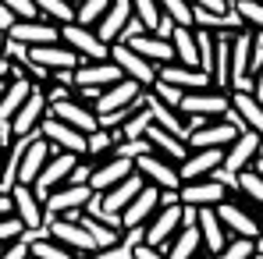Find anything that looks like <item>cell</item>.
<instances>
[{
  "instance_id": "obj_10",
  "label": "cell",
  "mask_w": 263,
  "mask_h": 259,
  "mask_svg": "<svg viewBox=\"0 0 263 259\" xmlns=\"http://www.w3.org/2000/svg\"><path fill=\"white\" fill-rule=\"evenodd\" d=\"M178 192H181V206H220V203L231 195V188H228V185H220L217 177L185 181Z\"/></svg>"
},
{
  "instance_id": "obj_15",
  "label": "cell",
  "mask_w": 263,
  "mask_h": 259,
  "mask_svg": "<svg viewBox=\"0 0 263 259\" xmlns=\"http://www.w3.org/2000/svg\"><path fill=\"white\" fill-rule=\"evenodd\" d=\"M181 213H185V206H181V203H178V206H160V213L153 216V220H149V227H146V245L164 249V245L175 238V231L185 227ZM164 252H167V249H164Z\"/></svg>"
},
{
  "instance_id": "obj_53",
  "label": "cell",
  "mask_w": 263,
  "mask_h": 259,
  "mask_svg": "<svg viewBox=\"0 0 263 259\" xmlns=\"http://www.w3.org/2000/svg\"><path fill=\"white\" fill-rule=\"evenodd\" d=\"M253 78H256V89H253V92H256V96H260V99H263V68H260V71H256V75H253Z\"/></svg>"
},
{
  "instance_id": "obj_17",
  "label": "cell",
  "mask_w": 263,
  "mask_h": 259,
  "mask_svg": "<svg viewBox=\"0 0 263 259\" xmlns=\"http://www.w3.org/2000/svg\"><path fill=\"white\" fill-rule=\"evenodd\" d=\"M46 114H50V99H46L43 89L36 86V89H32V96L25 99V107L14 114L11 131H14V135H32V131H40V125L46 121Z\"/></svg>"
},
{
  "instance_id": "obj_50",
  "label": "cell",
  "mask_w": 263,
  "mask_h": 259,
  "mask_svg": "<svg viewBox=\"0 0 263 259\" xmlns=\"http://www.w3.org/2000/svg\"><path fill=\"white\" fill-rule=\"evenodd\" d=\"M196 7H203V11H214V14H228L231 11V0H192Z\"/></svg>"
},
{
  "instance_id": "obj_23",
  "label": "cell",
  "mask_w": 263,
  "mask_h": 259,
  "mask_svg": "<svg viewBox=\"0 0 263 259\" xmlns=\"http://www.w3.org/2000/svg\"><path fill=\"white\" fill-rule=\"evenodd\" d=\"M125 43L135 50V53H142L146 61H153L157 68L160 64H175L178 53H175V43L171 39H164V36H157V32H139V36H132Z\"/></svg>"
},
{
  "instance_id": "obj_24",
  "label": "cell",
  "mask_w": 263,
  "mask_h": 259,
  "mask_svg": "<svg viewBox=\"0 0 263 259\" xmlns=\"http://www.w3.org/2000/svg\"><path fill=\"white\" fill-rule=\"evenodd\" d=\"M135 167L146 174L153 185H160V188H181V171L175 167V160H167V156H160V153H146V156H139Z\"/></svg>"
},
{
  "instance_id": "obj_2",
  "label": "cell",
  "mask_w": 263,
  "mask_h": 259,
  "mask_svg": "<svg viewBox=\"0 0 263 259\" xmlns=\"http://www.w3.org/2000/svg\"><path fill=\"white\" fill-rule=\"evenodd\" d=\"M61 39L71 46V50H79L82 61H110V43H103L92 25L68 22V25H61Z\"/></svg>"
},
{
  "instance_id": "obj_55",
  "label": "cell",
  "mask_w": 263,
  "mask_h": 259,
  "mask_svg": "<svg viewBox=\"0 0 263 259\" xmlns=\"http://www.w3.org/2000/svg\"><path fill=\"white\" fill-rule=\"evenodd\" d=\"M7 82H11V78H0V99H4V92H7Z\"/></svg>"
},
{
  "instance_id": "obj_28",
  "label": "cell",
  "mask_w": 263,
  "mask_h": 259,
  "mask_svg": "<svg viewBox=\"0 0 263 259\" xmlns=\"http://www.w3.org/2000/svg\"><path fill=\"white\" fill-rule=\"evenodd\" d=\"M199 231H203V245L206 252H224L228 249V227L217 216V206H199Z\"/></svg>"
},
{
  "instance_id": "obj_9",
  "label": "cell",
  "mask_w": 263,
  "mask_h": 259,
  "mask_svg": "<svg viewBox=\"0 0 263 259\" xmlns=\"http://www.w3.org/2000/svg\"><path fill=\"white\" fill-rule=\"evenodd\" d=\"M157 78H164V82H171V86L185 89V92H199V89H217L214 86V75L210 71H203V68H189V64H160L157 68Z\"/></svg>"
},
{
  "instance_id": "obj_11",
  "label": "cell",
  "mask_w": 263,
  "mask_h": 259,
  "mask_svg": "<svg viewBox=\"0 0 263 259\" xmlns=\"http://www.w3.org/2000/svg\"><path fill=\"white\" fill-rule=\"evenodd\" d=\"M110 61H118V64H121L125 78H135V82H142L146 89L157 82V64H153V61H146L142 53H135L128 43H114V46H110Z\"/></svg>"
},
{
  "instance_id": "obj_58",
  "label": "cell",
  "mask_w": 263,
  "mask_h": 259,
  "mask_svg": "<svg viewBox=\"0 0 263 259\" xmlns=\"http://www.w3.org/2000/svg\"><path fill=\"white\" fill-rule=\"evenodd\" d=\"M253 259H263V252H256V256H253Z\"/></svg>"
},
{
  "instance_id": "obj_47",
  "label": "cell",
  "mask_w": 263,
  "mask_h": 259,
  "mask_svg": "<svg viewBox=\"0 0 263 259\" xmlns=\"http://www.w3.org/2000/svg\"><path fill=\"white\" fill-rule=\"evenodd\" d=\"M0 4H7L22 22H29V18H40V7H36V0H0Z\"/></svg>"
},
{
  "instance_id": "obj_44",
  "label": "cell",
  "mask_w": 263,
  "mask_h": 259,
  "mask_svg": "<svg viewBox=\"0 0 263 259\" xmlns=\"http://www.w3.org/2000/svg\"><path fill=\"white\" fill-rule=\"evenodd\" d=\"M146 153H153V142L149 138H121L118 149H114V156H128V160H139Z\"/></svg>"
},
{
  "instance_id": "obj_34",
  "label": "cell",
  "mask_w": 263,
  "mask_h": 259,
  "mask_svg": "<svg viewBox=\"0 0 263 259\" xmlns=\"http://www.w3.org/2000/svg\"><path fill=\"white\" fill-rule=\"evenodd\" d=\"M79 220L86 224V231L96 238V245H100V249H114V245H121V231H114V227H110V224H103L100 216H92V213L82 210Z\"/></svg>"
},
{
  "instance_id": "obj_57",
  "label": "cell",
  "mask_w": 263,
  "mask_h": 259,
  "mask_svg": "<svg viewBox=\"0 0 263 259\" xmlns=\"http://www.w3.org/2000/svg\"><path fill=\"white\" fill-rule=\"evenodd\" d=\"M256 245H260V252H263V224H260V238H256Z\"/></svg>"
},
{
  "instance_id": "obj_46",
  "label": "cell",
  "mask_w": 263,
  "mask_h": 259,
  "mask_svg": "<svg viewBox=\"0 0 263 259\" xmlns=\"http://www.w3.org/2000/svg\"><path fill=\"white\" fill-rule=\"evenodd\" d=\"M0 259H32V242L29 238H18L11 245H4L0 249Z\"/></svg>"
},
{
  "instance_id": "obj_21",
  "label": "cell",
  "mask_w": 263,
  "mask_h": 259,
  "mask_svg": "<svg viewBox=\"0 0 263 259\" xmlns=\"http://www.w3.org/2000/svg\"><path fill=\"white\" fill-rule=\"evenodd\" d=\"M29 57H32L36 64L50 68V71H64V68L86 64V61L79 57V50H71L64 39H61V43H46V46H29Z\"/></svg>"
},
{
  "instance_id": "obj_18",
  "label": "cell",
  "mask_w": 263,
  "mask_h": 259,
  "mask_svg": "<svg viewBox=\"0 0 263 259\" xmlns=\"http://www.w3.org/2000/svg\"><path fill=\"white\" fill-rule=\"evenodd\" d=\"M7 36L25 46H46V43H61V25L50 22V18H29V22H18Z\"/></svg>"
},
{
  "instance_id": "obj_1",
  "label": "cell",
  "mask_w": 263,
  "mask_h": 259,
  "mask_svg": "<svg viewBox=\"0 0 263 259\" xmlns=\"http://www.w3.org/2000/svg\"><path fill=\"white\" fill-rule=\"evenodd\" d=\"M146 188V174L135 167L132 177H125L121 185H114V188H107V192H96L92 199H89L86 210H103V213H125L132 203H135V195Z\"/></svg>"
},
{
  "instance_id": "obj_39",
  "label": "cell",
  "mask_w": 263,
  "mask_h": 259,
  "mask_svg": "<svg viewBox=\"0 0 263 259\" xmlns=\"http://www.w3.org/2000/svg\"><path fill=\"white\" fill-rule=\"evenodd\" d=\"M238 192H242L249 203H256V206L263 210V174L256 171V167L238 174Z\"/></svg>"
},
{
  "instance_id": "obj_45",
  "label": "cell",
  "mask_w": 263,
  "mask_h": 259,
  "mask_svg": "<svg viewBox=\"0 0 263 259\" xmlns=\"http://www.w3.org/2000/svg\"><path fill=\"white\" fill-rule=\"evenodd\" d=\"M149 92H153L157 99H164L167 107H178V110H181V99H185V89L171 86V82H164V78H157V82L149 86Z\"/></svg>"
},
{
  "instance_id": "obj_49",
  "label": "cell",
  "mask_w": 263,
  "mask_h": 259,
  "mask_svg": "<svg viewBox=\"0 0 263 259\" xmlns=\"http://www.w3.org/2000/svg\"><path fill=\"white\" fill-rule=\"evenodd\" d=\"M132 256H135V259H171L167 252H164V249H157V245H146V242H142V245H135V249H132Z\"/></svg>"
},
{
  "instance_id": "obj_56",
  "label": "cell",
  "mask_w": 263,
  "mask_h": 259,
  "mask_svg": "<svg viewBox=\"0 0 263 259\" xmlns=\"http://www.w3.org/2000/svg\"><path fill=\"white\" fill-rule=\"evenodd\" d=\"M253 167H256V171L263 174V156H256V164H253Z\"/></svg>"
},
{
  "instance_id": "obj_41",
  "label": "cell",
  "mask_w": 263,
  "mask_h": 259,
  "mask_svg": "<svg viewBox=\"0 0 263 259\" xmlns=\"http://www.w3.org/2000/svg\"><path fill=\"white\" fill-rule=\"evenodd\" d=\"M32 259H75L68 245H61L57 238H36L32 242Z\"/></svg>"
},
{
  "instance_id": "obj_4",
  "label": "cell",
  "mask_w": 263,
  "mask_h": 259,
  "mask_svg": "<svg viewBox=\"0 0 263 259\" xmlns=\"http://www.w3.org/2000/svg\"><path fill=\"white\" fill-rule=\"evenodd\" d=\"M50 238H57L61 245H68L75 256H89V252H96L100 245H96V238L86 231V224L75 216H53L50 220Z\"/></svg>"
},
{
  "instance_id": "obj_33",
  "label": "cell",
  "mask_w": 263,
  "mask_h": 259,
  "mask_svg": "<svg viewBox=\"0 0 263 259\" xmlns=\"http://www.w3.org/2000/svg\"><path fill=\"white\" fill-rule=\"evenodd\" d=\"M171 43H175V53H178V61H181V64L199 68V39H196V32H192V29L178 25L175 32H171Z\"/></svg>"
},
{
  "instance_id": "obj_27",
  "label": "cell",
  "mask_w": 263,
  "mask_h": 259,
  "mask_svg": "<svg viewBox=\"0 0 263 259\" xmlns=\"http://www.w3.org/2000/svg\"><path fill=\"white\" fill-rule=\"evenodd\" d=\"M132 174H135V160H128V156H110L107 164H100V167L92 171L89 185H92L96 192H107V188L121 185L125 177H132Z\"/></svg>"
},
{
  "instance_id": "obj_40",
  "label": "cell",
  "mask_w": 263,
  "mask_h": 259,
  "mask_svg": "<svg viewBox=\"0 0 263 259\" xmlns=\"http://www.w3.org/2000/svg\"><path fill=\"white\" fill-rule=\"evenodd\" d=\"M231 7L238 11V18L246 22V29L263 32V0H231Z\"/></svg>"
},
{
  "instance_id": "obj_29",
  "label": "cell",
  "mask_w": 263,
  "mask_h": 259,
  "mask_svg": "<svg viewBox=\"0 0 263 259\" xmlns=\"http://www.w3.org/2000/svg\"><path fill=\"white\" fill-rule=\"evenodd\" d=\"M132 7H135V18L149 29V32H157V36H164V39H171V32H175L178 25L164 14V7H160V0H132Z\"/></svg>"
},
{
  "instance_id": "obj_37",
  "label": "cell",
  "mask_w": 263,
  "mask_h": 259,
  "mask_svg": "<svg viewBox=\"0 0 263 259\" xmlns=\"http://www.w3.org/2000/svg\"><path fill=\"white\" fill-rule=\"evenodd\" d=\"M110 4H114V0H75V22L96 29V22L107 14V7H110Z\"/></svg>"
},
{
  "instance_id": "obj_59",
  "label": "cell",
  "mask_w": 263,
  "mask_h": 259,
  "mask_svg": "<svg viewBox=\"0 0 263 259\" xmlns=\"http://www.w3.org/2000/svg\"><path fill=\"white\" fill-rule=\"evenodd\" d=\"M0 146H4V142H0Z\"/></svg>"
},
{
  "instance_id": "obj_35",
  "label": "cell",
  "mask_w": 263,
  "mask_h": 259,
  "mask_svg": "<svg viewBox=\"0 0 263 259\" xmlns=\"http://www.w3.org/2000/svg\"><path fill=\"white\" fill-rule=\"evenodd\" d=\"M36 7H40V18H50L57 25L75 22V4L71 0H36Z\"/></svg>"
},
{
  "instance_id": "obj_6",
  "label": "cell",
  "mask_w": 263,
  "mask_h": 259,
  "mask_svg": "<svg viewBox=\"0 0 263 259\" xmlns=\"http://www.w3.org/2000/svg\"><path fill=\"white\" fill-rule=\"evenodd\" d=\"M224 117L238 131L253 128V131L263 135V99L256 92H238V89H235V92H231V110H228Z\"/></svg>"
},
{
  "instance_id": "obj_20",
  "label": "cell",
  "mask_w": 263,
  "mask_h": 259,
  "mask_svg": "<svg viewBox=\"0 0 263 259\" xmlns=\"http://www.w3.org/2000/svg\"><path fill=\"white\" fill-rule=\"evenodd\" d=\"M146 92L142 82H135V78H121V82H114V86H107L100 92V99H96V114H110V110H121V107H132L139 96Z\"/></svg>"
},
{
  "instance_id": "obj_7",
  "label": "cell",
  "mask_w": 263,
  "mask_h": 259,
  "mask_svg": "<svg viewBox=\"0 0 263 259\" xmlns=\"http://www.w3.org/2000/svg\"><path fill=\"white\" fill-rule=\"evenodd\" d=\"M238 135L242 131L235 128L228 117H214V121H206L203 128H196L189 135V149H228Z\"/></svg>"
},
{
  "instance_id": "obj_8",
  "label": "cell",
  "mask_w": 263,
  "mask_h": 259,
  "mask_svg": "<svg viewBox=\"0 0 263 259\" xmlns=\"http://www.w3.org/2000/svg\"><path fill=\"white\" fill-rule=\"evenodd\" d=\"M260 146H263V135H260V131H253V128H246L231 146H228V149H224V167L235 171V174L249 171V167L256 164V156H260Z\"/></svg>"
},
{
  "instance_id": "obj_5",
  "label": "cell",
  "mask_w": 263,
  "mask_h": 259,
  "mask_svg": "<svg viewBox=\"0 0 263 259\" xmlns=\"http://www.w3.org/2000/svg\"><path fill=\"white\" fill-rule=\"evenodd\" d=\"M40 131H43L57 149H64V153H79V156H89V135H86V131H79L75 125H68V121H61V117L46 114V121L40 125Z\"/></svg>"
},
{
  "instance_id": "obj_36",
  "label": "cell",
  "mask_w": 263,
  "mask_h": 259,
  "mask_svg": "<svg viewBox=\"0 0 263 259\" xmlns=\"http://www.w3.org/2000/svg\"><path fill=\"white\" fill-rule=\"evenodd\" d=\"M164 14L175 22V25H185V29H196V4L192 0H160Z\"/></svg>"
},
{
  "instance_id": "obj_31",
  "label": "cell",
  "mask_w": 263,
  "mask_h": 259,
  "mask_svg": "<svg viewBox=\"0 0 263 259\" xmlns=\"http://www.w3.org/2000/svg\"><path fill=\"white\" fill-rule=\"evenodd\" d=\"M157 206H160V185H146V188L135 195V203L121 213V216H125V231L135 227V224H146L149 216L157 213Z\"/></svg>"
},
{
  "instance_id": "obj_13",
  "label": "cell",
  "mask_w": 263,
  "mask_h": 259,
  "mask_svg": "<svg viewBox=\"0 0 263 259\" xmlns=\"http://www.w3.org/2000/svg\"><path fill=\"white\" fill-rule=\"evenodd\" d=\"M92 195H96L92 185H61V188H53V192L46 195L43 206H46V213L64 216V213H75V210H86Z\"/></svg>"
},
{
  "instance_id": "obj_26",
  "label": "cell",
  "mask_w": 263,
  "mask_h": 259,
  "mask_svg": "<svg viewBox=\"0 0 263 259\" xmlns=\"http://www.w3.org/2000/svg\"><path fill=\"white\" fill-rule=\"evenodd\" d=\"M217 216L224 220V227H228L235 238H260V224L263 220H256L253 213H246L238 203H228V199H224V203L217 206Z\"/></svg>"
},
{
  "instance_id": "obj_16",
  "label": "cell",
  "mask_w": 263,
  "mask_h": 259,
  "mask_svg": "<svg viewBox=\"0 0 263 259\" xmlns=\"http://www.w3.org/2000/svg\"><path fill=\"white\" fill-rule=\"evenodd\" d=\"M53 149H57V146H53L43 131H40V135L32 138V146L25 149L22 164H18V181H22V185H36V177H40V174H43V167L50 164Z\"/></svg>"
},
{
  "instance_id": "obj_25",
  "label": "cell",
  "mask_w": 263,
  "mask_h": 259,
  "mask_svg": "<svg viewBox=\"0 0 263 259\" xmlns=\"http://www.w3.org/2000/svg\"><path fill=\"white\" fill-rule=\"evenodd\" d=\"M220 164H224V149H192V153L178 164V171H181V185H185V181L210 177Z\"/></svg>"
},
{
  "instance_id": "obj_54",
  "label": "cell",
  "mask_w": 263,
  "mask_h": 259,
  "mask_svg": "<svg viewBox=\"0 0 263 259\" xmlns=\"http://www.w3.org/2000/svg\"><path fill=\"white\" fill-rule=\"evenodd\" d=\"M4 53H7V32H0V61H4Z\"/></svg>"
},
{
  "instance_id": "obj_38",
  "label": "cell",
  "mask_w": 263,
  "mask_h": 259,
  "mask_svg": "<svg viewBox=\"0 0 263 259\" xmlns=\"http://www.w3.org/2000/svg\"><path fill=\"white\" fill-rule=\"evenodd\" d=\"M121 142V131H110V128H96L89 131V156H103V153H114Z\"/></svg>"
},
{
  "instance_id": "obj_51",
  "label": "cell",
  "mask_w": 263,
  "mask_h": 259,
  "mask_svg": "<svg viewBox=\"0 0 263 259\" xmlns=\"http://www.w3.org/2000/svg\"><path fill=\"white\" fill-rule=\"evenodd\" d=\"M18 22H22V18H18V14H14L7 4H0V32H11Z\"/></svg>"
},
{
  "instance_id": "obj_52",
  "label": "cell",
  "mask_w": 263,
  "mask_h": 259,
  "mask_svg": "<svg viewBox=\"0 0 263 259\" xmlns=\"http://www.w3.org/2000/svg\"><path fill=\"white\" fill-rule=\"evenodd\" d=\"M14 213V195H0V216Z\"/></svg>"
},
{
  "instance_id": "obj_3",
  "label": "cell",
  "mask_w": 263,
  "mask_h": 259,
  "mask_svg": "<svg viewBox=\"0 0 263 259\" xmlns=\"http://www.w3.org/2000/svg\"><path fill=\"white\" fill-rule=\"evenodd\" d=\"M79 153H64V149H57L53 156H50V164L43 167V174L36 177V195H40V203H46V195L53 192V188H61V185H68L71 181V171L79 167Z\"/></svg>"
},
{
  "instance_id": "obj_22",
  "label": "cell",
  "mask_w": 263,
  "mask_h": 259,
  "mask_svg": "<svg viewBox=\"0 0 263 259\" xmlns=\"http://www.w3.org/2000/svg\"><path fill=\"white\" fill-rule=\"evenodd\" d=\"M11 195H14V213L25 220L29 231H36V227H50V224H46V206L40 203V195H36L32 185H22V181H18Z\"/></svg>"
},
{
  "instance_id": "obj_12",
  "label": "cell",
  "mask_w": 263,
  "mask_h": 259,
  "mask_svg": "<svg viewBox=\"0 0 263 259\" xmlns=\"http://www.w3.org/2000/svg\"><path fill=\"white\" fill-rule=\"evenodd\" d=\"M132 18H135V7H132V0H114L110 7H107V14L96 22V32H100V39L103 43H121L125 39V32H128Z\"/></svg>"
},
{
  "instance_id": "obj_32",
  "label": "cell",
  "mask_w": 263,
  "mask_h": 259,
  "mask_svg": "<svg viewBox=\"0 0 263 259\" xmlns=\"http://www.w3.org/2000/svg\"><path fill=\"white\" fill-rule=\"evenodd\" d=\"M199 249H203V231H199V224H185V227L178 231V238L167 245V256L171 259H192Z\"/></svg>"
},
{
  "instance_id": "obj_14",
  "label": "cell",
  "mask_w": 263,
  "mask_h": 259,
  "mask_svg": "<svg viewBox=\"0 0 263 259\" xmlns=\"http://www.w3.org/2000/svg\"><path fill=\"white\" fill-rule=\"evenodd\" d=\"M50 114H53V117H61V121H68V125H75L79 131H86V135L100 128V114H96L89 103H82L79 96H68V99L50 103Z\"/></svg>"
},
{
  "instance_id": "obj_19",
  "label": "cell",
  "mask_w": 263,
  "mask_h": 259,
  "mask_svg": "<svg viewBox=\"0 0 263 259\" xmlns=\"http://www.w3.org/2000/svg\"><path fill=\"white\" fill-rule=\"evenodd\" d=\"M185 114H203V117H224L231 110V96H224L220 89H199V92H185L181 99Z\"/></svg>"
},
{
  "instance_id": "obj_48",
  "label": "cell",
  "mask_w": 263,
  "mask_h": 259,
  "mask_svg": "<svg viewBox=\"0 0 263 259\" xmlns=\"http://www.w3.org/2000/svg\"><path fill=\"white\" fill-rule=\"evenodd\" d=\"M86 259H132V249L121 242V245H114V249H96V252H89Z\"/></svg>"
},
{
  "instance_id": "obj_42",
  "label": "cell",
  "mask_w": 263,
  "mask_h": 259,
  "mask_svg": "<svg viewBox=\"0 0 263 259\" xmlns=\"http://www.w3.org/2000/svg\"><path fill=\"white\" fill-rule=\"evenodd\" d=\"M25 231H29V227H25V220H22L18 213L0 216V249H4V245H11V242H18Z\"/></svg>"
},
{
  "instance_id": "obj_30",
  "label": "cell",
  "mask_w": 263,
  "mask_h": 259,
  "mask_svg": "<svg viewBox=\"0 0 263 259\" xmlns=\"http://www.w3.org/2000/svg\"><path fill=\"white\" fill-rule=\"evenodd\" d=\"M146 138L153 142V153H160V156H167V160H175V164H181L192 149H189V142L185 138H178L175 131H167V128H160L157 121L149 125V131H146Z\"/></svg>"
},
{
  "instance_id": "obj_43",
  "label": "cell",
  "mask_w": 263,
  "mask_h": 259,
  "mask_svg": "<svg viewBox=\"0 0 263 259\" xmlns=\"http://www.w3.org/2000/svg\"><path fill=\"white\" fill-rule=\"evenodd\" d=\"M256 252H260L256 238H235V242H228L224 252H217V259H253Z\"/></svg>"
}]
</instances>
